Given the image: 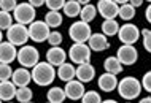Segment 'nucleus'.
<instances>
[{"mask_svg": "<svg viewBox=\"0 0 151 103\" xmlns=\"http://www.w3.org/2000/svg\"><path fill=\"white\" fill-rule=\"evenodd\" d=\"M116 57L119 59L122 65H134L138 59V51L134 48V44H122L118 49Z\"/></svg>", "mask_w": 151, "mask_h": 103, "instance_id": "nucleus-10", "label": "nucleus"}, {"mask_svg": "<svg viewBox=\"0 0 151 103\" xmlns=\"http://www.w3.org/2000/svg\"><path fill=\"white\" fill-rule=\"evenodd\" d=\"M48 41H50L51 46H60V43H62V34L60 32H51L50 36H48Z\"/></svg>", "mask_w": 151, "mask_h": 103, "instance_id": "nucleus-34", "label": "nucleus"}, {"mask_svg": "<svg viewBox=\"0 0 151 103\" xmlns=\"http://www.w3.org/2000/svg\"><path fill=\"white\" fill-rule=\"evenodd\" d=\"M76 2H78L81 6H84V5H89V2H91V0H76Z\"/></svg>", "mask_w": 151, "mask_h": 103, "instance_id": "nucleus-40", "label": "nucleus"}, {"mask_svg": "<svg viewBox=\"0 0 151 103\" xmlns=\"http://www.w3.org/2000/svg\"><path fill=\"white\" fill-rule=\"evenodd\" d=\"M16 84L13 81H0V100L2 102H11L16 97Z\"/></svg>", "mask_w": 151, "mask_h": 103, "instance_id": "nucleus-18", "label": "nucleus"}, {"mask_svg": "<svg viewBox=\"0 0 151 103\" xmlns=\"http://www.w3.org/2000/svg\"><path fill=\"white\" fill-rule=\"evenodd\" d=\"M65 95H67V98H70V100H81L84 95V86H83V82L78 81V79H72V81H68L67 84H65Z\"/></svg>", "mask_w": 151, "mask_h": 103, "instance_id": "nucleus-12", "label": "nucleus"}, {"mask_svg": "<svg viewBox=\"0 0 151 103\" xmlns=\"http://www.w3.org/2000/svg\"><path fill=\"white\" fill-rule=\"evenodd\" d=\"M81 6L76 0H67L65 2V5H64V14L65 16H68V18H76V16H80L81 13Z\"/></svg>", "mask_w": 151, "mask_h": 103, "instance_id": "nucleus-22", "label": "nucleus"}, {"mask_svg": "<svg viewBox=\"0 0 151 103\" xmlns=\"http://www.w3.org/2000/svg\"><path fill=\"white\" fill-rule=\"evenodd\" d=\"M48 102L51 103H62L65 98H67V95H65V90L60 89V87H51L50 90H48Z\"/></svg>", "mask_w": 151, "mask_h": 103, "instance_id": "nucleus-23", "label": "nucleus"}, {"mask_svg": "<svg viewBox=\"0 0 151 103\" xmlns=\"http://www.w3.org/2000/svg\"><path fill=\"white\" fill-rule=\"evenodd\" d=\"M76 78L83 84L84 82H91L96 78V68L91 64H80L78 68H76Z\"/></svg>", "mask_w": 151, "mask_h": 103, "instance_id": "nucleus-16", "label": "nucleus"}, {"mask_svg": "<svg viewBox=\"0 0 151 103\" xmlns=\"http://www.w3.org/2000/svg\"><path fill=\"white\" fill-rule=\"evenodd\" d=\"M102 30H104V35L113 36L119 32V24L115 19H105L104 24H102Z\"/></svg>", "mask_w": 151, "mask_h": 103, "instance_id": "nucleus-24", "label": "nucleus"}, {"mask_svg": "<svg viewBox=\"0 0 151 103\" xmlns=\"http://www.w3.org/2000/svg\"><path fill=\"white\" fill-rule=\"evenodd\" d=\"M81 103H102V98L99 95V92L88 90V92H84L83 98H81Z\"/></svg>", "mask_w": 151, "mask_h": 103, "instance_id": "nucleus-30", "label": "nucleus"}, {"mask_svg": "<svg viewBox=\"0 0 151 103\" xmlns=\"http://www.w3.org/2000/svg\"><path fill=\"white\" fill-rule=\"evenodd\" d=\"M118 36H119V41L122 44H134L140 38V30L134 24H124L122 27H119Z\"/></svg>", "mask_w": 151, "mask_h": 103, "instance_id": "nucleus-9", "label": "nucleus"}, {"mask_svg": "<svg viewBox=\"0 0 151 103\" xmlns=\"http://www.w3.org/2000/svg\"><path fill=\"white\" fill-rule=\"evenodd\" d=\"M129 3H130V5H132L134 8H138V6H142V5H143V0H129Z\"/></svg>", "mask_w": 151, "mask_h": 103, "instance_id": "nucleus-38", "label": "nucleus"}, {"mask_svg": "<svg viewBox=\"0 0 151 103\" xmlns=\"http://www.w3.org/2000/svg\"><path fill=\"white\" fill-rule=\"evenodd\" d=\"M18 59V49L10 41H2L0 43V64L10 65L13 60Z\"/></svg>", "mask_w": 151, "mask_h": 103, "instance_id": "nucleus-13", "label": "nucleus"}, {"mask_svg": "<svg viewBox=\"0 0 151 103\" xmlns=\"http://www.w3.org/2000/svg\"><path fill=\"white\" fill-rule=\"evenodd\" d=\"M6 40L14 46H24L30 40L29 27H26L24 24H13L6 30Z\"/></svg>", "mask_w": 151, "mask_h": 103, "instance_id": "nucleus-3", "label": "nucleus"}, {"mask_svg": "<svg viewBox=\"0 0 151 103\" xmlns=\"http://www.w3.org/2000/svg\"><path fill=\"white\" fill-rule=\"evenodd\" d=\"M27 2H29L34 8H38V6L45 5V2H46V0H27Z\"/></svg>", "mask_w": 151, "mask_h": 103, "instance_id": "nucleus-37", "label": "nucleus"}, {"mask_svg": "<svg viewBox=\"0 0 151 103\" xmlns=\"http://www.w3.org/2000/svg\"><path fill=\"white\" fill-rule=\"evenodd\" d=\"M140 92H142V82L134 76L122 78L118 82V94L124 100H134L140 95Z\"/></svg>", "mask_w": 151, "mask_h": 103, "instance_id": "nucleus-2", "label": "nucleus"}, {"mask_svg": "<svg viewBox=\"0 0 151 103\" xmlns=\"http://www.w3.org/2000/svg\"><path fill=\"white\" fill-rule=\"evenodd\" d=\"M146 2H151V0H146Z\"/></svg>", "mask_w": 151, "mask_h": 103, "instance_id": "nucleus-45", "label": "nucleus"}, {"mask_svg": "<svg viewBox=\"0 0 151 103\" xmlns=\"http://www.w3.org/2000/svg\"><path fill=\"white\" fill-rule=\"evenodd\" d=\"M68 35H70V38L75 41V43H86V41H89V38H91V35H92L89 22H84V21L73 22L72 26L68 27Z\"/></svg>", "mask_w": 151, "mask_h": 103, "instance_id": "nucleus-4", "label": "nucleus"}, {"mask_svg": "<svg viewBox=\"0 0 151 103\" xmlns=\"http://www.w3.org/2000/svg\"><path fill=\"white\" fill-rule=\"evenodd\" d=\"M88 43H89V48H91L92 51H97V52L105 51V49L110 48L107 35H104V34H92Z\"/></svg>", "mask_w": 151, "mask_h": 103, "instance_id": "nucleus-19", "label": "nucleus"}, {"mask_svg": "<svg viewBox=\"0 0 151 103\" xmlns=\"http://www.w3.org/2000/svg\"><path fill=\"white\" fill-rule=\"evenodd\" d=\"M45 22L50 27H59L62 24V14L59 11H48L45 14Z\"/></svg>", "mask_w": 151, "mask_h": 103, "instance_id": "nucleus-26", "label": "nucleus"}, {"mask_svg": "<svg viewBox=\"0 0 151 103\" xmlns=\"http://www.w3.org/2000/svg\"><path fill=\"white\" fill-rule=\"evenodd\" d=\"M10 103H11V102H10Z\"/></svg>", "mask_w": 151, "mask_h": 103, "instance_id": "nucleus-49", "label": "nucleus"}, {"mask_svg": "<svg viewBox=\"0 0 151 103\" xmlns=\"http://www.w3.org/2000/svg\"><path fill=\"white\" fill-rule=\"evenodd\" d=\"M142 35H143V48L151 52V30L145 29V30H142Z\"/></svg>", "mask_w": 151, "mask_h": 103, "instance_id": "nucleus-35", "label": "nucleus"}, {"mask_svg": "<svg viewBox=\"0 0 151 103\" xmlns=\"http://www.w3.org/2000/svg\"><path fill=\"white\" fill-rule=\"evenodd\" d=\"M140 103H151V98L150 97H146V98H142Z\"/></svg>", "mask_w": 151, "mask_h": 103, "instance_id": "nucleus-41", "label": "nucleus"}, {"mask_svg": "<svg viewBox=\"0 0 151 103\" xmlns=\"http://www.w3.org/2000/svg\"><path fill=\"white\" fill-rule=\"evenodd\" d=\"M16 6H18V0H0V10L2 11L11 13L16 10Z\"/></svg>", "mask_w": 151, "mask_h": 103, "instance_id": "nucleus-32", "label": "nucleus"}, {"mask_svg": "<svg viewBox=\"0 0 151 103\" xmlns=\"http://www.w3.org/2000/svg\"><path fill=\"white\" fill-rule=\"evenodd\" d=\"M29 103H32V102H29Z\"/></svg>", "mask_w": 151, "mask_h": 103, "instance_id": "nucleus-48", "label": "nucleus"}, {"mask_svg": "<svg viewBox=\"0 0 151 103\" xmlns=\"http://www.w3.org/2000/svg\"><path fill=\"white\" fill-rule=\"evenodd\" d=\"M65 2H67V0H46L45 5L48 6V10H50V11H59L60 8H64Z\"/></svg>", "mask_w": 151, "mask_h": 103, "instance_id": "nucleus-33", "label": "nucleus"}, {"mask_svg": "<svg viewBox=\"0 0 151 103\" xmlns=\"http://www.w3.org/2000/svg\"><path fill=\"white\" fill-rule=\"evenodd\" d=\"M11 81L16 84V87H26L32 81V72H29V70L24 68V67L14 70L13 76H11Z\"/></svg>", "mask_w": 151, "mask_h": 103, "instance_id": "nucleus-15", "label": "nucleus"}, {"mask_svg": "<svg viewBox=\"0 0 151 103\" xmlns=\"http://www.w3.org/2000/svg\"><path fill=\"white\" fill-rule=\"evenodd\" d=\"M65 59H67V54H65V51L60 46H52L46 52V62H50L52 67L54 65L60 67L62 64H65Z\"/></svg>", "mask_w": 151, "mask_h": 103, "instance_id": "nucleus-14", "label": "nucleus"}, {"mask_svg": "<svg viewBox=\"0 0 151 103\" xmlns=\"http://www.w3.org/2000/svg\"><path fill=\"white\" fill-rule=\"evenodd\" d=\"M2 38H3V35H2V30H0V43H2Z\"/></svg>", "mask_w": 151, "mask_h": 103, "instance_id": "nucleus-44", "label": "nucleus"}, {"mask_svg": "<svg viewBox=\"0 0 151 103\" xmlns=\"http://www.w3.org/2000/svg\"><path fill=\"white\" fill-rule=\"evenodd\" d=\"M13 26V18L8 11H2L0 10V30H8Z\"/></svg>", "mask_w": 151, "mask_h": 103, "instance_id": "nucleus-29", "label": "nucleus"}, {"mask_svg": "<svg viewBox=\"0 0 151 103\" xmlns=\"http://www.w3.org/2000/svg\"><path fill=\"white\" fill-rule=\"evenodd\" d=\"M50 26L45 21H34L29 24V36L30 40H34L35 43H43L50 36Z\"/></svg>", "mask_w": 151, "mask_h": 103, "instance_id": "nucleus-8", "label": "nucleus"}, {"mask_svg": "<svg viewBox=\"0 0 151 103\" xmlns=\"http://www.w3.org/2000/svg\"><path fill=\"white\" fill-rule=\"evenodd\" d=\"M48 103H51V102H48Z\"/></svg>", "mask_w": 151, "mask_h": 103, "instance_id": "nucleus-47", "label": "nucleus"}, {"mask_svg": "<svg viewBox=\"0 0 151 103\" xmlns=\"http://www.w3.org/2000/svg\"><path fill=\"white\" fill-rule=\"evenodd\" d=\"M13 76V70L8 64H0V81H10Z\"/></svg>", "mask_w": 151, "mask_h": 103, "instance_id": "nucleus-31", "label": "nucleus"}, {"mask_svg": "<svg viewBox=\"0 0 151 103\" xmlns=\"http://www.w3.org/2000/svg\"><path fill=\"white\" fill-rule=\"evenodd\" d=\"M142 87H143L145 90H148V92L151 94V72L145 73L143 75V79H142Z\"/></svg>", "mask_w": 151, "mask_h": 103, "instance_id": "nucleus-36", "label": "nucleus"}, {"mask_svg": "<svg viewBox=\"0 0 151 103\" xmlns=\"http://www.w3.org/2000/svg\"><path fill=\"white\" fill-rule=\"evenodd\" d=\"M97 10L105 19H115L116 16H119V5L115 0H99Z\"/></svg>", "mask_w": 151, "mask_h": 103, "instance_id": "nucleus-11", "label": "nucleus"}, {"mask_svg": "<svg viewBox=\"0 0 151 103\" xmlns=\"http://www.w3.org/2000/svg\"><path fill=\"white\" fill-rule=\"evenodd\" d=\"M38 59H40V54L34 46L24 44V46H21V49L18 51V62L24 68H34L35 65L38 64Z\"/></svg>", "mask_w": 151, "mask_h": 103, "instance_id": "nucleus-6", "label": "nucleus"}, {"mask_svg": "<svg viewBox=\"0 0 151 103\" xmlns=\"http://www.w3.org/2000/svg\"><path fill=\"white\" fill-rule=\"evenodd\" d=\"M118 87V78L116 75H111V73L105 72L104 75L99 76V89L104 90V92H111Z\"/></svg>", "mask_w": 151, "mask_h": 103, "instance_id": "nucleus-17", "label": "nucleus"}, {"mask_svg": "<svg viewBox=\"0 0 151 103\" xmlns=\"http://www.w3.org/2000/svg\"><path fill=\"white\" fill-rule=\"evenodd\" d=\"M96 14H97V6H94V5H84L83 8H81V21H84V22H91V21L96 18Z\"/></svg>", "mask_w": 151, "mask_h": 103, "instance_id": "nucleus-27", "label": "nucleus"}, {"mask_svg": "<svg viewBox=\"0 0 151 103\" xmlns=\"http://www.w3.org/2000/svg\"><path fill=\"white\" fill-rule=\"evenodd\" d=\"M135 16V8H134L130 3H124V5L119 6V18L124 21H130Z\"/></svg>", "mask_w": 151, "mask_h": 103, "instance_id": "nucleus-28", "label": "nucleus"}, {"mask_svg": "<svg viewBox=\"0 0 151 103\" xmlns=\"http://www.w3.org/2000/svg\"><path fill=\"white\" fill-rule=\"evenodd\" d=\"M32 97H34V92H32V89L29 86H26V87H18V90H16V100L19 103H29L32 100Z\"/></svg>", "mask_w": 151, "mask_h": 103, "instance_id": "nucleus-25", "label": "nucleus"}, {"mask_svg": "<svg viewBox=\"0 0 151 103\" xmlns=\"http://www.w3.org/2000/svg\"><path fill=\"white\" fill-rule=\"evenodd\" d=\"M145 18H146V21L151 24V3H150V6L146 8V11H145Z\"/></svg>", "mask_w": 151, "mask_h": 103, "instance_id": "nucleus-39", "label": "nucleus"}, {"mask_svg": "<svg viewBox=\"0 0 151 103\" xmlns=\"http://www.w3.org/2000/svg\"><path fill=\"white\" fill-rule=\"evenodd\" d=\"M91 51L92 49L86 43H73L68 49V57L73 64H89L91 60Z\"/></svg>", "mask_w": 151, "mask_h": 103, "instance_id": "nucleus-5", "label": "nucleus"}, {"mask_svg": "<svg viewBox=\"0 0 151 103\" xmlns=\"http://www.w3.org/2000/svg\"><path fill=\"white\" fill-rule=\"evenodd\" d=\"M104 68L107 73H111V75H119L124 68V65L119 62L118 57H107L104 62Z\"/></svg>", "mask_w": 151, "mask_h": 103, "instance_id": "nucleus-20", "label": "nucleus"}, {"mask_svg": "<svg viewBox=\"0 0 151 103\" xmlns=\"http://www.w3.org/2000/svg\"><path fill=\"white\" fill-rule=\"evenodd\" d=\"M58 72L54 70V67L50 64V62H38L34 68H32V81L35 82L37 86H50L52 81H54Z\"/></svg>", "mask_w": 151, "mask_h": 103, "instance_id": "nucleus-1", "label": "nucleus"}, {"mask_svg": "<svg viewBox=\"0 0 151 103\" xmlns=\"http://www.w3.org/2000/svg\"><path fill=\"white\" fill-rule=\"evenodd\" d=\"M58 76L62 81L68 82V81H72L73 78H76V68L73 67L72 64H62L58 68Z\"/></svg>", "mask_w": 151, "mask_h": 103, "instance_id": "nucleus-21", "label": "nucleus"}, {"mask_svg": "<svg viewBox=\"0 0 151 103\" xmlns=\"http://www.w3.org/2000/svg\"><path fill=\"white\" fill-rule=\"evenodd\" d=\"M13 14H14V19L18 24L27 26V24H32L35 21V8L32 6L29 2L18 3V6H16V10L13 11Z\"/></svg>", "mask_w": 151, "mask_h": 103, "instance_id": "nucleus-7", "label": "nucleus"}, {"mask_svg": "<svg viewBox=\"0 0 151 103\" xmlns=\"http://www.w3.org/2000/svg\"><path fill=\"white\" fill-rule=\"evenodd\" d=\"M0 103H2V100H0Z\"/></svg>", "mask_w": 151, "mask_h": 103, "instance_id": "nucleus-46", "label": "nucleus"}, {"mask_svg": "<svg viewBox=\"0 0 151 103\" xmlns=\"http://www.w3.org/2000/svg\"><path fill=\"white\" fill-rule=\"evenodd\" d=\"M102 103H118L116 100H105V102H102Z\"/></svg>", "mask_w": 151, "mask_h": 103, "instance_id": "nucleus-43", "label": "nucleus"}, {"mask_svg": "<svg viewBox=\"0 0 151 103\" xmlns=\"http://www.w3.org/2000/svg\"><path fill=\"white\" fill-rule=\"evenodd\" d=\"M115 2L118 3V5H124V3H127L129 0H115Z\"/></svg>", "mask_w": 151, "mask_h": 103, "instance_id": "nucleus-42", "label": "nucleus"}]
</instances>
